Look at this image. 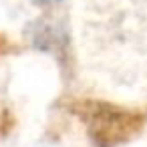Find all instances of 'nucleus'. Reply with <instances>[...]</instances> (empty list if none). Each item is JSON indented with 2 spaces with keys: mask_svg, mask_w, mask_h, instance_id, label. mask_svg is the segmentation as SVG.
<instances>
[{
  "mask_svg": "<svg viewBox=\"0 0 147 147\" xmlns=\"http://www.w3.org/2000/svg\"><path fill=\"white\" fill-rule=\"evenodd\" d=\"M34 2H42V4H53V2H59V0H34Z\"/></svg>",
  "mask_w": 147,
  "mask_h": 147,
  "instance_id": "f257e3e1",
  "label": "nucleus"
}]
</instances>
